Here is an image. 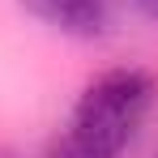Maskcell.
I'll return each instance as SVG.
<instances>
[{
  "instance_id": "obj_1",
  "label": "cell",
  "mask_w": 158,
  "mask_h": 158,
  "mask_svg": "<svg viewBox=\"0 0 158 158\" xmlns=\"http://www.w3.org/2000/svg\"><path fill=\"white\" fill-rule=\"evenodd\" d=\"M158 98V85L150 73L141 69H111L98 81L85 85L69 132L81 137L85 145H94L98 154L120 158L132 145V137L141 132V124L150 120Z\"/></svg>"
},
{
  "instance_id": "obj_2",
  "label": "cell",
  "mask_w": 158,
  "mask_h": 158,
  "mask_svg": "<svg viewBox=\"0 0 158 158\" xmlns=\"http://www.w3.org/2000/svg\"><path fill=\"white\" fill-rule=\"evenodd\" d=\"M22 4L60 34H94L107 22V0H22Z\"/></svg>"
},
{
  "instance_id": "obj_3",
  "label": "cell",
  "mask_w": 158,
  "mask_h": 158,
  "mask_svg": "<svg viewBox=\"0 0 158 158\" xmlns=\"http://www.w3.org/2000/svg\"><path fill=\"white\" fill-rule=\"evenodd\" d=\"M43 158H107V154H98L94 145H85V141H81V137H73V132H64V137H60V141H56Z\"/></svg>"
},
{
  "instance_id": "obj_4",
  "label": "cell",
  "mask_w": 158,
  "mask_h": 158,
  "mask_svg": "<svg viewBox=\"0 0 158 158\" xmlns=\"http://www.w3.org/2000/svg\"><path fill=\"white\" fill-rule=\"evenodd\" d=\"M137 4V13H145L150 22H158V0H132Z\"/></svg>"
}]
</instances>
